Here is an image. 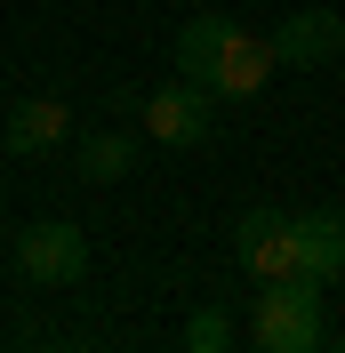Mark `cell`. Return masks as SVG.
Wrapping results in <instances>:
<instances>
[{
    "label": "cell",
    "instance_id": "obj_1",
    "mask_svg": "<svg viewBox=\"0 0 345 353\" xmlns=\"http://www.w3.org/2000/svg\"><path fill=\"white\" fill-rule=\"evenodd\" d=\"M249 337L265 353H313L329 337V305H322V281L305 273H281V281H257V305H249Z\"/></svg>",
    "mask_w": 345,
    "mask_h": 353
},
{
    "label": "cell",
    "instance_id": "obj_2",
    "mask_svg": "<svg viewBox=\"0 0 345 353\" xmlns=\"http://www.w3.org/2000/svg\"><path fill=\"white\" fill-rule=\"evenodd\" d=\"M17 273L32 289H72L88 273V233L65 217H41V225H24L17 233Z\"/></svg>",
    "mask_w": 345,
    "mask_h": 353
},
{
    "label": "cell",
    "instance_id": "obj_3",
    "mask_svg": "<svg viewBox=\"0 0 345 353\" xmlns=\"http://www.w3.org/2000/svg\"><path fill=\"white\" fill-rule=\"evenodd\" d=\"M145 137L152 145H209L217 137V88L209 81H177V88H152L145 97Z\"/></svg>",
    "mask_w": 345,
    "mask_h": 353
},
{
    "label": "cell",
    "instance_id": "obj_4",
    "mask_svg": "<svg viewBox=\"0 0 345 353\" xmlns=\"http://www.w3.org/2000/svg\"><path fill=\"white\" fill-rule=\"evenodd\" d=\"M297 217H281V209H241L233 217V257L257 273V281H281V273H297Z\"/></svg>",
    "mask_w": 345,
    "mask_h": 353
},
{
    "label": "cell",
    "instance_id": "obj_5",
    "mask_svg": "<svg viewBox=\"0 0 345 353\" xmlns=\"http://www.w3.org/2000/svg\"><path fill=\"white\" fill-rule=\"evenodd\" d=\"M273 48H281L289 72H313V65H329V57H345V17L337 8H289L281 32H273Z\"/></svg>",
    "mask_w": 345,
    "mask_h": 353
},
{
    "label": "cell",
    "instance_id": "obj_6",
    "mask_svg": "<svg viewBox=\"0 0 345 353\" xmlns=\"http://www.w3.org/2000/svg\"><path fill=\"white\" fill-rule=\"evenodd\" d=\"M289 233H297V273L305 281H322V289L345 281V217L337 209H305Z\"/></svg>",
    "mask_w": 345,
    "mask_h": 353
},
{
    "label": "cell",
    "instance_id": "obj_7",
    "mask_svg": "<svg viewBox=\"0 0 345 353\" xmlns=\"http://www.w3.org/2000/svg\"><path fill=\"white\" fill-rule=\"evenodd\" d=\"M281 72V48H273V32H233V48H225V57H217V72H209V88L217 97H257L265 81H273Z\"/></svg>",
    "mask_w": 345,
    "mask_h": 353
},
{
    "label": "cell",
    "instance_id": "obj_8",
    "mask_svg": "<svg viewBox=\"0 0 345 353\" xmlns=\"http://www.w3.org/2000/svg\"><path fill=\"white\" fill-rule=\"evenodd\" d=\"M233 32H241V24L225 17V8H201V17H185V24H177V48H169L177 72H185V81H209L217 57L233 48Z\"/></svg>",
    "mask_w": 345,
    "mask_h": 353
},
{
    "label": "cell",
    "instance_id": "obj_9",
    "mask_svg": "<svg viewBox=\"0 0 345 353\" xmlns=\"http://www.w3.org/2000/svg\"><path fill=\"white\" fill-rule=\"evenodd\" d=\"M137 153H145V145H137L129 129H97V137H81V176L88 185H121V176L137 169Z\"/></svg>",
    "mask_w": 345,
    "mask_h": 353
},
{
    "label": "cell",
    "instance_id": "obj_10",
    "mask_svg": "<svg viewBox=\"0 0 345 353\" xmlns=\"http://www.w3.org/2000/svg\"><path fill=\"white\" fill-rule=\"evenodd\" d=\"M17 137H24V153H48V145L72 137V112L57 105V97H32V105L17 112Z\"/></svg>",
    "mask_w": 345,
    "mask_h": 353
},
{
    "label": "cell",
    "instance_id": "obj_11",
    "mask_svg": "<svg viewBox=\"0 0 345 353\" xmlns=\"http://www.w3.org/2000/svg\"><path fill=\"white\" fill-rule=\"evenodd\" d=\"M185 345H193V353H225V345H233V321H225V313H193V321H185Z\"/></svg>",
    "mask_w": 345,
    "mask_h": 353
}]
</instances>
